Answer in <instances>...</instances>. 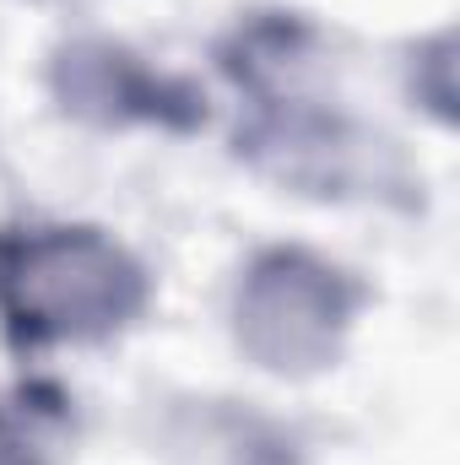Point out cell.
Listing matches in <instances>:
<instances>
[{"instance_id": "6da1fadb", "label": "cell", "mask_w": 460, "mask_h": 465, "mask_svg": "<svg viewBox=\"0 0 460 465\" xmlns=\"http://www.w3.org/2000/svg\"><path fill=\"white\" fill-rule=\"evenodd\" d=\"M146 298L141 265L98 228L0 232V325L22 351L104 341Z\"/></svg>"}, {"instance_id": "7a4b0ae2", "label": "cell", "mask_w": 460, "mask_h": 465, "mask_svg": "<svg viewBox=\"0 0 460 465\" xmlns=\"http://www.w3.org/2000/svg\"><path fill=\"white\" fill-rule=\"evenodd\" d=\"M346 320H352V287L342 282V271L298 249L255 260L238 292V341L260 357V368L276 373L325 368L342 347Z\"/></svg>"}, {"instance_id": "3957f363", "label": "cell", "mask_w": 460, "mask_h": 465, "mask_svg": "<svg viewBox=\"0 0 460 465\" xmlns=\"http://www.w3.org/2000/svg\"><path fill=\"white\" fill-rule=\"evenodd\" d=\"M65 65V98L76 114H98V119H168L185 124L195 119V98L179 82H163L152 71H141L125 49L109 44H76L60 54Z\"/></svg>"}, {"instance_id": "277c9868", "label": "cell", "mask_w": 460, "mask_h": 465, "mask_svg": "<svg viewBox=\"0 0 460 465\" xmlns=\"http://www.w3.org/2000/svg\"><path fill=\"white\" fill-rule=\"evenodd\" d=\"M71 455V401L65 390L27 379L0 395V465H65Z\"/></svg>"}]
</instances>
